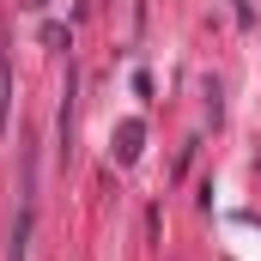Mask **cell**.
<instances>
[{
	"label": "cell",
	"mask_w": 261,
	"mask_h": 261,
	"mask_svg": "<svg viewBox=\"0 0 261 261\" xmlns=\"http://www.w3.org/2000/svg\"><path fill=\"white\" fill-rule=\"evenodd\" d=\"M116 158H122V164L140 158V122H122V134H116Z\"/></svg>",
	"instance_id": "obj_1"
},
{
	"label": "cell",
	"mask_w": 261,
	"mask_h": 261,
	"mask_svg": "<svg viewBox=\"0 0 261 261\" xmlns=\"http://www.w3.org/2000/svg\"><path fill=\"white\" fill-rule=\"evenodd\" d=\"M24 249H31V213H18V231H12V255H6V261H24Z\"/></svg>",
	"instance_id": "obj_2"
}]
</instances>
